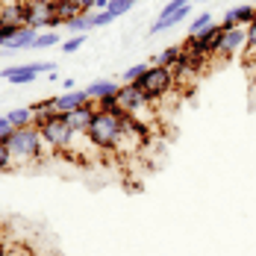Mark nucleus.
<instances>
[{"instance_id": "a878e982", "label": "nucleus", "mask_w": 256, "mask_h": 256, "mask_svg": "<svg viewBox=\"0 0 256 256\" xmlns=\"http://www.w3.org/2000/svg\"><path fill=\"white\" fill-rule=\"evenodd\" d=\"M248 48H256V18L248 24Z\"/></svg>"}, {"instance_id": "2eb2a0df", "label": "nucleus", "mask_w": 256, "mask_h": 256, "mask_svg": "<svg viewBox=\"0 0 256 256\" xmlns=\"http://www.w3.org/2000/svg\"><path fill=\"white\" fill-rule=\"evenodd\" d=\"M36 36H38V32H36L32 26H24L18 36H12V42L6 44V50H30L32 42H36Z\"/></svg>"}, {"instance_id": "c756f323", "label": "nucleus", "mask_w": 256, "mask_h": 256, "mask_svg": "<svg viewBox=\"0 0 256 256\" xmlns=\"http://www.w3.org/2000/svg\"><path fill=\"white\" fill-rule=\"evenodd\" d=\"M3 250H6V242H3V238H0V254H3Z\"/></svg>"}, {"instance_id": "1a4fd4ad", "label": "nucleus", "mask_w": 256, "mask_h": 256, "mask_svg": "<svg viewBox=\"0 0 256 256\" xmlns=\"http://www.w3.org/2000/svg\"><path fill=\"white\" fill-rule=\"evenodd\" d=\"M94 112H98V106H94V100H88L82 106H77V109H71V112H65V118H68V124H71L74 132H86L88 124H92V118H94Z\"/></svg>"}, {"instance_id": "c85d7f7f", "label": "nucleus", "mask_w": 256, "mask_h": 256, "mask_svg": "<svg viewBox=\"0 0 256 256\" xmlns=\"http://www.w3.org/2000/svg\"><path fill=\"white\" fill-rule=\"evenodd\" d=\"M0 256H30V254H24V250H3Z\"/></svg>"}, {"instance_id": "aec40b11", "label": "nucleus", "mask_w": 256, "mask_h": 256, "mask_svg": "<svg viewBox=\"0 0 256 256\" xmlns=\"http://www.w3.org/2000/svg\"><path fill=\"white\" fill-rule=\"evenodd\" d=\"M132 6H136V0H109V12H112V18L127 15Z\"/></svg>"}, {"instance_id": "ddd939ff", "label": "nucleus", "mask_w": 256, "mask_h": 256, "mask_svg": "<svg viewBox=\"0 0 256 256\" xmlns=\"http://www.w3.org/2000/svg\"><path fill=\"white\" fill-rule=\"evenodd\" d=\"M6 118H9L12 130H18V127H32V124H36V112H32V106H18V109H12Z\"/></svg>"}, {"instance_id": "393cba45", "label": "nucleus", "mask_w": 256, "mask_h": 256, "mask_svg": "<svg viewBox=\"0 0 256 256\" xmlns=\"http://www.w3.org/2000/svg\"><path fill=\"white\" fill-rule=\"evenodd\" d=\"M9 132H12V124H9V118H6V115H0V142H3Z\"/></svg>"}, {"instance_id": "9d476101", "label": "nucleus", "mask_w": 256, "mask_h": 256, "mask_svg": "<svg viewBox=\"0 0 256 256\" xmlns=\"http://www.w3.org/2000/svg\"><path fill=\"white\" fill-rule=\"evenodd\" d=\"M88 92L82 88V92H65V94H56L53 98V106H56V112H71V109H77L82 103H88Z\"/></svg>"}, {"instance_id": "412c9836", "label": "nucleus", "mask_w": 256, "mask_h": 256, "mask_svg": "<svg viewBox=\"0 0 256 256\" xmlns=\"http://www.w3.org/2000/svg\"><path fill=\"white\" fill-rule=\"evenodd\" d=\"M150 65L148 62H138V65H130L127 71H124V82H138V80L144 77V71H148Z\"/></svg>"}, {"instance_id": "f3484780", "label": "nucleus", "mask_w": 256, "mask_h": 256, "mask_svg": "<svg viewBox=\"0 0 256 256\" xmlns=\"http://www.w3.org/2000/svg\"><path fill=\"white\" fill-rule=\"evenodd\" d=\"M53 44H59V32L56 30H44V32L36 36V42H32L30 50H44V48H53Z\"/></svg>"}, {"instance_id": "0eeeda50", "label": "nucleus", "mask_w": 256, "mask_h": 256, "mask_svg": "<svg viewBox=\"0 0 256 256\" xmlns=\"http://www.w3.org/2000/svg\"><path fill=\"white\" fill-rule=\"evenodd\" d=\"M248 44V30L236 26V30H221L218 48H215V59H232V53L244 50Z\"/></svg>"}, {"instance_id": "bb28decb", "label": "nucleus", "mask_w": 256, "mask_h": 256, "mask_svg": "<svg viewBox=\"0 0 256 256\" xmlns=\"http://www.w3.org/2000/svg\"><path fill=\"white\" fill-rule=\"evenodd\" d=\"M74 3L80 6V12L88 15V12H94V3H98V0H74Z\"/></svg>"}, {"instance_id": "20e7f679", "label": "nucleus", "mask_w": 256, "mask_h": 256, "mask_svg": "<svg viewBox=\"0 0 256 256\" xmlns=\"http://www.w3.org/2000/svg\"><path fill=\"white\" fill-rule=\"evenodd\" d=\"M136 86H138V92L154 103V106H159V103L177 88V82H174V77H171V71L162 68V65H150V68L144 71V77L138 80Z\"/></svg>"}, {"instance_id": "a211bd4d", "label": "nucleus", "mask_w": 256, "mask_h": 256, "mask_svg": "<svg viewBox=\"0 0 256 256\" xmlns=\"http://www.w3.org/2000/svg\"><path fill=\"white\" fill-rule=\"evenodd\" d=\"M180 53H182V44H171V48H165V50L156 56V65H162V68H171V65L180 59Z\"/></svg>"}, {"instance_id": "f8f14e48", "label": "nucleus", "mask_w": 256, "mask_h": 256, "mask_svg": "<svg viewBox=\"0 0 256 256\" xmlns=\"http://www.w3.org/2000/svg\"><path fill=\"white\" fill-rule=\"evenodd\" d=\"M118 82L115 80H94L92 86H86V92H88V98L92 100H100V98H109V94H118Z\"/></svg>"}, {"instance_id": "7ed1b4c3", "label": "nucleus", "mask_w": 256, "mask_h": 256, "mask_svg": "<svg viewBox=\"0 0 256 256\" xmlns=\"http://www.w3.org/2000/svg\"><path fill=\"white\" fill-rule=\"evenodd\" d=\"M38 132H42V142L56 150V154H68L71 150V142H74V130L68 124V118H65V112H53L48 121H42L38 124Z\"/></svg>"}, {"instance_id": "dca6fc26", "label": "nucleus", "mask_w": 256, "mask_h": 256, "mask_svg": "<svg viewBox=\"0 0 256 256\" xmlns=\"http://www.w3.org/2000/svg\"><path fill=\"white\" fill-rule=\"evenodd\" d=\"M65 26H68L71 36H86V32L92 30V12H88V15H77V18H71Z\"/></svg>"}, {"instance_id": "423d86ee", "label": "nucleus", "mask_w": 256, "mask_h": 256, "mask_svg": "<svg viewBox=\"0 0 256 256\" xmlns=\"http://www.w3.org/2000/svg\"><path fill=\"white\" fill-rule=\"evenodd\" d=\"M56 62H30V65H12V68H3L0 77L15 82V86H26L32 80H38L42 74H53Z\"/></svg>"}, {"instance_id": "6ab92c4d", "label": "nucleus", "mask_w": 256, "mask_h": 256, "mask_svg": "<svg viewBox=\"0 0 256 256\" xmlns=\"http://www.w3.org/2000/svg\"><path fill=\"white\" fill-rule=\"evenodd\" d=\"M212 24H215V21H212V15H209V12H200V15H198V18L192 21V26H188V36H198V32L209 30Z\"/></svg>"}, {"instance_id": "f257e3e1", "label": "nucleus", "mask_w": 256, "mask_h": 256, "mask_svg": "<svg viewBox=\"0 0 256 256\" xmlns=\"http://www.w3.org/2000/svg\"><path fill=\"white\" fill-rule=\"evenodd\" d=\"M0 144L12 154V162H36V159H42L44 150H48V144L42 142V132H38L36 124L32 127L12 130Z\"/></svg>"}, {"instance_id": "9b49d317", "label": "nucleus", "mask_w": 256, "mask_h": 256, "mask_svg": "<svg viewBox=\"0 0 256 256\" xmlns=\"http://www.w3.org/2000/svg\"><path fill=\"white\" fill-rule=\"evenodd\" d=\"M188 12H192V6H182V9H177V12H171V15H159L154 24H150V32H165V30H171V26H177L180 21H186L188 18Z\"/></svg>"}, {"instance_id": "4468645a", "label": "nucleus", "mask_w": 256, "mask_h": 256, "mask_svg": "<svg viewBox=\"0 0 256 256\" xmlns=\"http://www.w3.org/2000/svg\"><path fill=\"white\" fill-rule=\"evenodd\" d=\"M53 9H56V21H59V24H68L71 18L86 15V12H80V6L74 0H53Z\"/></svg>"}, {"instance_id": "cd10ccee", "label": "nucleus", "mask_w": 256, "mask_h": 256, "mask_svg": "<svg viewBox=\"0 0 256 256\" xmlns=\"http://www.w3.org/2000/svg\"><path fill=\"white\" fill-rule=\"evenodd\" d=\"M244 53H248V65H254L256 62V48H248V44H244Z\"/></svg>"}, {"instance_id": "6e6552de", "label": "nucleus", "mask_w": 256, "mask_h": 256, "mask_svg": "<svg viewBox=\"0 0 256 256\" xmlns=\"http://www.w3.org/2000/svg\"><path fill=\"white\" fill-rule=\"evenodd\" d=\"M256 18V6L250 3H244V6H232L224 12V18H221V30H236V26H242V30H248V24Z\"/></svg>"}, {"instance_id": "b1692460", "label": "nucleus", "mask_w": 256, "mask_h": 256, "mask_svg": "<svg viewBox=\"0 0 256 256\" xmlns=\"http://www.w3.org/2000/svg\"><path fill=\"white\" fill-rule=\"evenodd\" d=\"M12 165H15V162H12V154H9V150L0 144V171H9Z\"/></svg>"}, {"instance_id": "39448f33", "label": "nucleus", "mask_w": 256, "mask_h": 256, "mask_svg": "<svg viewBox=\"0 0 256 256\" xmlns=\"http://www.w3.org/2000/svg\"><path fill=\"white\" fill-rule=\"evenodd\" d=\"M26 3V26H32L36 32H44V30H56V9H53V0H24Z\"/></svg>"}, {"instance_id": "f03ea898", "label": "nucleus", "mask_w": 256, "mask_h": 256, "mask_svg": "<svg viewBox=\"0 0 256 256\" xmlns=\"http://www.w3.org/2000/svg\"><path fill=\"white\" fill-rule=\"evenodd\" d=\"M124 118L127 115H112V112H94V118H92V124L86 130V138L98 148V150H115V144H118V138H121V127H124Z\"/></svg>"}, {"instance_id": "4be33fe9", "label": "nucleus", "mask_w": 256, "mask_h": 256, "mask_svg": "<svg viewBox=\"0 0 256 256\" xmlns=\"http://www.w3.org/2000/svg\"><path fill=\"white\" fill-rule=\"evenodd\" d=\"M82 44H86V36H68L62 42V53H77Z\"/></svg>"}, {"instance_id": "5701e85b", "label": "nucleus", "mask_w": 256, "mask_h": 256, "mask_svg": "<svg viewBox=\"0 0 256 256\" xmlns=\"http://www.w3.org/2000/svg\"><path fill=\"white\" fill-rule=\"evenodd\" d=\"M115 18H112V12L106 9V12H92V30H98V26H106L112 24Z\"/></svg>"}]
</instances>
